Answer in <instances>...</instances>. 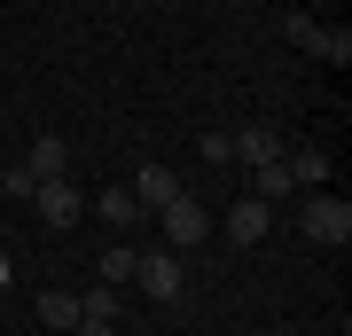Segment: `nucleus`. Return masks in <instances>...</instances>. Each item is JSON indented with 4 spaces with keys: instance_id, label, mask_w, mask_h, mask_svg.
I'll return each mask as SVG.
<instances>
[{
    "instance_id": "obj_1",
    "label": "nucleus",
    "mask_w": 352,
    "mask_h": 336,
    "mask_svg": "<svg viewBox=\"0 0 352 336\" xmlns=\"http://www.w3.org/2000/svg\"><path fill=\"white\" fill-rule=\"evenodd\" d=\"M305 243L344 250V243H352V203L329 196V188H305Z\"/></svg>"
},
{
    "instance_id": "obj_2",
    "label": "nucleus",
    "mask_w": 352,
    "mask_h": 336,
    "mask_svg": "<svg viewBox=\"0 0 352 336\" xmlns=\"http://www.w3.org/2000/svg\"><path fill=\"white\" fill-rule=\"evenodd\" d=\"M157 227H164V250H196L204 235H212V212H204V203L188 196V188H180V196L157 212Z\"/></svg>"
},
{
    "instance_id": "obj_3",
    "label": "nucleus",
    "mask_w": 352,
    "mask_h": 336,
    "mask_svg": "<svg viewBox=\"0 0 352 336\" xmlns=\"http://www.w3.org/2000/svg\"><path fill=\"white\" fill-rule=\"evenodd\" d=\"M133 282H141V298L180 305V250H133Z\"/></svg>"
},
{
    "instance_id": "obj_4",
    "label": "nucleus",
    "mask_w": 352,
    "mask_h": 336,
    "mask_svg": "<svg viewBox=\"0 0 352 336\" xmlns=\"http://www.w3.org/2000/svg\"><path fill=\"white\" fill-rule=\"evenodd\" d=\"M282 39L305 47V55H321V63H344V55H352V32H321L314 16H282Z\"/></svg>"
},
{
    "instance_id": "obj_5",
    "label": "nucleus",
    "mask_w": 352,
    "mask_h": 336,
    "mask_svg": "<svg viewBox=\"0 0 352 336\" xmlns=\"http://www.w3.org/2000/svg\"><path fill=\"white\" fill-rule=\"evenodd\" d=\"M32 203H39V219H47V227H78V212H87V196H78L71 172H63V180H39Z\"/></svg>"
},
{
    "instance_id": "obj_6",
    "label": "nucleus",
    "mask_w": 352,
    "mask_h": 336,
    "mask_svg": "<svg viewBox=\"0 0 352 336\" xmlns=\"http://www.w3.org/2000/svg\"><path fill=\"white\" fill-rule=\"evenodd\" d=\"M227 243L235 250H251V243H266V227H274V203H258V196H243V203H227Z\"/></svg>"
},
{
    "instance_id": "obj_7",
    "label": "nucleus",
    "mask_w": 352,
    "mask_h": 336,
    "mask_svg": "<svg viewBox=\"0 0 352 336\" xmlns=\"http://www.w3.org/2000/svg\"><path fill=\"white\" fill-rule=\"evenodd\" d=\"M126 188H133V203H141V212H164V203H173V196H180L188 180H180L173 164H141V172H133Z\"/></svg>"
},
{
    "instance_id": "obj_8",
    "label": "nucleus",
    "mask_w": 352,
    "mask_h": 336,
    "mask_svg": "<svg viewBox=\"0 0 352 336\" xmlns=\"http://www.w3.org/2000/svg\"><path fill=\"white\" fill-rule=\"evenodd\" d=\"M16 172H24L32 188H39V180H63V172H71V149H63V141L47 133V141H32V157L16 164Z\"/></svg>"
},
{
    "instance_id": "obj_9",
    "label": "nucleus",
    "mask_w": 352,
    "mask_h": 336,
    "mask_svg": "<svg viewBox=\"0 0 352 336\" xmlns=\"http://www.w3.org/2000/svg\"><path fill=\"white\" fill-rule=\"evenodd\" d=\"M274 157H282L274 125H243V133H235V164H274Z\"/></svg>"
},
{
    "instance_id": "obj_10",
    "label": "nucleus",
    "mask_w": 352,
    "mask_h": 336,
    "mask_svg": "<svg viewBox=\"0 0 352 336\" xmlns=\"http://www.w3.org/2000/svg\"><path fill=\"white\" fill-rule=\"evenodd\" d=\"M282 172H289V188H329V157L298 149V157H282Z\"/></svg>"
},
{
    "instance_id": "obj_11",
    "label": "nucleus",
    "mask_w": 352,
    "mask_h": 336,
    "mask_svg": "<svg viewBox=\"0 0 352 336\" xmlns=\"http://www.w3.org/2000/svg\"><path fill=\"white\" fill-rule=\"evenodd\" d=\"M94 212L110 219V227H141V203H133V188H102V196H94Z\"/></svg>"
},
{
    "instance_id": "obj_12",
    "label": "nucleus",
    "mask_w": 352,
    "mask_h": 336,
    "mask_svg": "<svg viewBox=\"0 0 352 336\" xmlns=\"http://www.w3.org/2000/svg\"><path fill=\"white\" fill-rule=\"evenodd\" d=\"M251 196H258V203H282V196H289V172H282V157H274V164H251Z\"/></svg>"
},
{
    "instance_id": "obj_13",
    "label": "nucleus",
    "mask_w": 352,
    "mask_h": 336,
    "mask_svg": "<svg viewBox=\"0 0 352 336\" xmlns=\"http://www.w3.org/2000/svg\"><path fill=\"white\" fill-rule=\"evenodd\" d=\"M133 282V243H110L102 250V289H126Z\"/></svg>"
},
{
    "instance_id": "obj_14",
    "label": "nucleus",
    "mask_w": 352,
    "mask_h": 336,
    "mask_svg": "<svg viewBox=\"0 0 352 336\" xmlns=\"http://www.w3.org/2000/svg\"><path fill=\"white\" fill-rule=\"evenodd\" d=\"M39 321L47 328H78V298L71 289H47V298H39Z\"/></svg>"
},
{
    "instance_id": "obj_15",
    "label": "nucleus",
    "mask_w": 352,
    "mask_h": 336,
    "mask_svg": "<svg viewBox=\"0 0 352 336\" xmlns=\"http://www.w3.org/2000/svg\"><path fill=\"white\" fill-rule=\"evenodd\" d=\"M118 305H126L118 289H87V298H78V321H118Z\"/></svg>"
},
{
    "instance_id": "obj_16",
    "label": "nucleus",
    "mask_w": 352,
    "mask_h": 336,
    "mask_svg": "<svg viewBox=\"0 0 352 336\" xmlns=\"http://www.w3.org/2000/svg\"><path fill=\"white\" fill-rule=\"evenodd\" d=\"M204 164H212V172H219V164H235V133H204Z\"/></svg>"
},
{
    "instance_id": "obj_17",
    "label": "nucleus",
    "mask_w": 352,
    "mask_h": 336,
    "mask_svg": "<svg viewBox=\"0 0 352 336\" xmlns=\"http://www.w3.org/2000/svg\"><path fill=\"white\" fill-rule=\"evenodd\" d=\"M78 336H118V321H78Z\"/></svg>"
}]
</instances>
